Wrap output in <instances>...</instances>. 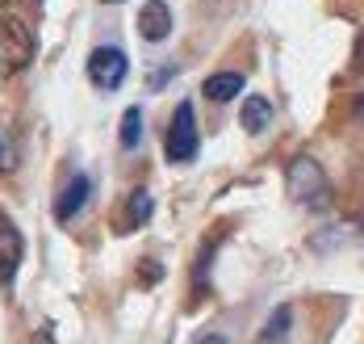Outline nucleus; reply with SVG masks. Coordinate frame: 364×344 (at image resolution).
<instances>
[{"instance_id":"obj_11","label":"nucleus","mask_w":364,"mask_h":344,"mask_svg":"<svg viewBox=\"0 0 364 344\" xmlns=\"http://www.w3.org/2000/svg\"><path fill=\"white\" fill-rule=\"evenodd\" d=\"M117 139H122L126 152H134V147L143 143V110H139V105H130V110L122 114V135H117Z\"/></svg>"},{"instance_id":"obj_5","label":"nucleus","mask_w":364,"mask_h":344,"mask_svg":"<svg viewBox=\"0 0 364 344\" xmlns=\"http://www.w3.org/2000/svg\"><path fill=\"white\" fill-rule=\"evenodd\" d=\"M21 256H26V239H21V231H17L13 219L0 214V286H4V290H13L17 269H21Z\"/></svg>"},{"instance_id":"obj_18","label":"nucleus","mask_w":364,"mask_h":344,"mask_svg":"<svg viewBox=\"0 0 364 344\" xmlns=\"http://www.w3.org/2000/svg\"><path fill=\"white\" fill-rule=\"evenodd\" d=\"M0 4H9V0H0Z\"/></svg>"},{"instance_id":"obj_9","label":"nucleus","mask_w":364,"mask_h":344,"mask_svg":"<svg viewBox=\"0 0 364 344\" xmlns=\"http://www.w3.org/2000/svg\"><path fill=\"white\" fill-rule=\"evenodd\" d=\"M239 122H243V130H247V135H264V130H268V122H272V101H268V97H247Z\"/></svg>"},{"instance_id":"obj_17","label":"nucleus","mask_w":364,"mask_h":344,"mask_svg":"<svg viewBox=\"0 0 364 344\" xmlns=\"http://www.w3.org/2000/svg\"><path fill=\"white\" fill-rule=\"evenodd\" d=\"M105 4H122V0H105Z\"/></svg>"},{"instance_id":"obj_1","label":"nucleus","mask_w":364,"mask_h":344,"mask_svg":"<svg viewBox=\"0 0 364 344\" xmlns=\"http://www.w3.org/2000/svg\"><path fill=\"white\" fill-rule=\"evenodd\" d=\"M285 189H289V197L301 210H310V214H327L331 202H335L327 172H323V164H318L314 155H297V160H293L289 172H285Z\"/></svg>"},{"instance_id":"obj_2","label":"nucleus","mask_w":364,"mask_h":344,"mask_svg":"<svg viewBox=\"0 0 364 344\" xmlns=\"http://www.w3.org/2000/svg\"><path fill=\"white\" fill-rule=\"evenodd\" d=\"M34 59V30L21 17H0V80L26 72Z\"/></svg>"},{"instance_id":"obj_8","label":"nucleus","mask_w":364,"mask_h":344,"mask_svg":"<svg viewBox=\"0 0 364 344\" xmlns=\"http://www.w3.org/2000/svg\"><path fill=\"white\" fill-rule=\"evenodd\" d=\"M243 84H247V80L239 76V72H218V76H210L205 84H201V93L222 105V101H235V97L243 93Z\"/></svg>"},{"instance_id":"obj_13","label":"nucleus","mask_w":364,"mask_h":344,"mask_svg":"<svg viewBox=\"0 0 364 344\" xmlns=\"http://www.w3.org/2000/svg\"><path fill=\"white\" fill-rule=\"evenodd\" d=\"M17 168V143L9 135V126L0 122V172H13Z\"/></svg>"},{"instance_id":"obj_16","label":"nucleus","mask_w":364,"mask_h":344,"mask_svg":"<svg viewBox=\"0 0 364 344\" xmlns=\"http://www.w3.org/2000/svg\"><path fill=\"white\" fill-rule=\"evenodd\" d=\"M356 118H360V122H364V93H360V97H356Z\"/></svg>"},{"instance_id":"obj_4","label":"nucleus","mask_w":364,"mask_h":344,"mask_svg":"<svg viewBox=\"0 0 364 344\" xmlns=\"http://www.w3.org/2000/svg\"><path fill=\"white\" fill-rule=\"evenodd\" d=\"M130 72V59H126V51L122 46H97L92 55H88V80L97 84V88H122V80Z\"/></svg>"},{"instance_id":"obj_6","label":"nucleus","mask_w":364,"mask_h":344,"mask_svg":"<svg viewBox=\"0 0 364 344\" xmlns=\"http://www.w3.org/2000/svg\"><path fill=\"white\" fill-rule=\"evenodd\" d=\"M88 197H92V177H88V172H75L72 181L63 185L59 202H55V219H59V223H72L75 214L88 206Z\"/></svg>"},{"instance_id":"obj_3","label":"nucleus","mask_w":364,"mask_h":344,"mask_svg":"<svg viewBox=\"0 0 364 344\" xmlns=\"http://www.w3.org/2000/svg\"><path fill=\"white\" fill-rule=\"evenodd\" d=\"M164 152L172 164H193L197 152H201V135H197V118H193V105L181 101L176 114L168 122V139H164Z\"/></svg>"},{"instance_id":"obj_15","label":"nucleus","mask_w":364,"mask_h":344,"mask_svg":"<svg viewBox=\"0 0 364 344\" xmlns=\"http://www.w3.org/2000/svg\"><path fill=\"white\" fill-rule=\"evenodd\" d=\"M197 344H230L222 332H205V336H197Z\"/></svg>"},{"instance_id":"obj_14","label":"nucleus","mask_w":364,"mask_h":344,"mask_svg":"<svg viewBox=\"0 0 364 344\" xmlns=\"http://www.w3.org/2000/svg\"><path fill=\"white\" fill-rule=\"evenodd\" d=\"M352 68H356V72H364V30H360V38H356V55H352Z\"/></svg>"},{"instance_id":"obj_10","label":"nucleus","mask_w":364,"mask_h":344,"mask_svg":"<svg viewBox=\"0 0 364 344\" xmlns=\"http://www.w3.org/2000/svg\"><path fill=\"white\" fill-rule=\"evenodd\" d=\"M151 210H155V202H151V193L146 189H134L126 197V214H122V231H139L151 219Z\"/></svg>"},{"instance_id":"obj_12","label":"nucleus","mask_w":364,"mask_h":344,"mask_svg":"<svg viewBox=\"0 0 364 344\" xmlns=\"http://www.w3.org/2000/svg\"><path fill=\"white\" fill-rule=\"evenodd\" d=\"M289 319H293V311H289V306L272 311V319H268V328H264L259 344H281V340H285V332H289Z\"/></svg>"},{"instance_id":"obj_7","label":"nucleus","mask_w":364,"mask_h":344,"mask_svg":"<svg viewBox=\"0 0 364 344\" xmlns=\"http://www.w3.org/2000/svg\"><path fill=\"white\" fill-rule=\"evenodd\" d=\"M172 34V9L164 0H146L139 13V38L143 42H164Z\"/></svg>"}]
</instances>
